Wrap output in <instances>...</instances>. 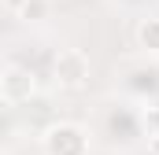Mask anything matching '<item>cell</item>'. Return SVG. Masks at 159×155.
Returning a JSON list of instances; mask_svg holds the SVG:
<instances>
[{
    "label": "cell",
    "mask_w": 159,
    "mask_h": 155,
    "mask_svg": "<svg viewBox=\"0 0 159 155\" xmlns=\"http://www.w3.org/2000/svg\"><path fill=\"white\" fill-rule=\"evenodd\" d=\"M44 155H89V133L78 122H52L41 133Z\"/></svg>",
    "instance_id": "cell-1"
},
{
    "label": "cell",
    "mask_w": 159,
    "mask_h": 155,
    "mask_svg": "<svg viewBox=\"0 0 159 155\" xmlns=\"http://www.w3.org/2000/svg\"><path fill=\"white\" fill-rule=\"evenodd\" d=\"M34 92H37V78H34V70H30V67L7 63V67L0 70V100H4L7 107L26 104Z\"/></svg>",
    "instance_id": "cell-2"
},
{
    "label": "cell",
    "mask_w": 159,
    "mask_h": 155,
    "mask_svg": "<svg viewBox=\"0 0 159 155\" xmlns=\"http://www.w3.org/2000/svg\"><path fill=\"white\" fill-rule=\"evenodd\" d=\"M52 74L59 89H81L89 81V55L81 48H59L56 63H52Z\"/></svg>",
    "instance_id": "cell-3"
},
{
    "label": "cell",
    "mask_w": 159,
    "mask_h": 155,
    "mask_svg": "<svg viewBox=\"0 0 159 155\" xmlns=\"http://www.w3.org/2000/svg\"><path fill=\"white\" fill-rule=\"evenodd\" d=\"M137 44H141L144 52L159 55V15H148V19L137 22Z\"/></svg>",
    "instance_id": "cell-4"
},
{
    "label": "cell",
    "mask_w": 159,
    "mask_h": 155,
    "mask_svg": "<svg viewBox=\"0 0 159 155\" xmlns=\"http://www.w3.org/2000/svg\"><path fill=\"white\" fill-rule=\"evenodd\" d=\"M44 15H48V0H26V7L19 11L22 22H41Z\"/></svg>",
    "instance_id": "cell-5"
},
{
    "label": "cell",
    "mask_w": 159,
    "mask_h": 155,
    "mask_svg": "<svg viewBox=\"0 0 159 155\" xmlns=\"http://www.w3.org/2000/svg\"><path fill=\"white\" fill-rule=\"evenodd\" d=\"M4 7H7V11H11V15H15V19H19V11H22V7H26V0H4Z\"/></svg>",
    "instance_id": "cell-6"
},
{
    "label": "cell",
    "mask_w": 159,
    "mask_h": 155,
    "mask_svg": "<svg viewBox=\"0 0 159 155\" xmlns=\"http://www.w3.org/2000/svg\"><path fill=\"white\" fill-rule=\"evenodd\" d=\"M148 155H159V129L148 137Z\"/></svg>",
    "instance_id": "cell-7"
}]
</instances>
